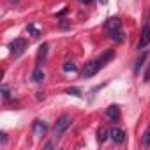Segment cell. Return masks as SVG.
Masks as SVG:
<instances>
[{
	"label": "cell",
	"mask_w": 150,
	"mask_h": 150,
	"mask_svg": "<svg viewBox=\"0 0 150 150\" xmlns=\"http://www.w3.org/2000/svg\"><path fill=\"white\" fill-rule=\"evenodd\" d=\"M113 57H115V51H113V50H106L99 58L90 60L88 64H85V67H83V71H81L83 78H92V76H96V74L104 67V64H108Z\"/></svg>",
	"instance_id": "6da1fadb"
},
{
	"label": "cell",
	"mask_w": 150,
	"mask_h": 150,
	"mask_svg": "<svg viewBox=\"0 0 150 150\" xmlns=\"http://www.w3.org/2000/svg\"><path fill=\"white\" fill-rule=\"evenodd\" d=\"M104 32L106 35L115 41V42H124V30H122V23L118 18H110L104 23Z\"/></svg>",
	"instance_id": "7a4b0ae2"
},
{
	"label": "cell",
	"mask_w": 150,
	"mask_h": 150,
	"mask_svg": "<svg viewBox=\"0 0 150 150\" xmlns=\"http://www.w3.org/2000/svg\"><path fill=\"white\" fill-rule=\"evenodd\" d=\"M72 124V118L69 117V115H62L57 122H55V125H53V136L55 138H58V136H62L65 131H67V127Z\"/></svg>",
	"instance_id": "3957f363"
},
{
	"label": "cell",
	"mask_w": 150,
	"mask_h": 150,
	"mask_svg": "<svg viewBox=\"0 0 150 150\" xmlns=\"http://www.w3.org/2000/svg\"><path fill=\"white\" fill-rule=\"evenodd\" d=\"M27 46H28V41H27V39H23V37H18V39L11 41V44H9V50H11V57L18 58L20 55H23V51L27 50Z\"/></svg>",
	"instance_id": "277c9868"
},
{
	"label": "cell",
	"mask_w": 150,
	"mask_h": 150,
	"mask_svg": "<svg viewBox=\"0 0 150 150\" xmlns=\"http://www.w3.org/2000/svg\"><path fill=\"white\" fill-rule=\"evenodd\" d=\"M150 44V23H146L143 27V32H141V37H139V42H138V50H143Z\"/></svg>",
	"instance_id": "5b68a950"
},
{
	"label": "cell",
	"mask_w": 150,
	"mask_h": 150,
	"mask_svg": "<svg viewBox=\"0 0 150 150\" xmlns=\"http://www.w3.org/2000/svg\"><path fill=\"white\" fill-rule=\"evenodd\" d=\"M110 138L113 139V143L122 145L125 141V132L122 129H118V127H113V129H110Z\"/></svg>",
	"instance_id": "8992f818"
},
{
	"label": "cell",
	"mask_w": 150,
	"mask_h": 150,
	"mask_svg": "<svg viewBox=\"0 0 150 150\" xmlns=\"http://www.w3.org/2000/svg\"><path fill=\"white\" fill-rule=\"evenodd\" d=\"M106 118H108L110 122H118V120H120V108H118L117 104L108 106V110H106Z\"/></svg>",
	"instance_id": "52a82bcc"
},
{
	"label": "cell",
	"mask_w": 150,
	"mask_h": 150,
	"mask_svg": "<svg viewBox=\"0 0 150 150\" xmlns=\"http://www.w3.org/2000/svg\"><path fill=\"white\" fill-rule=\"evenodd\" d=\"M32 129H34V134H35L37 138H41V136H44V132H46V124L41 122V120H35Z\"/></svg>",
	"instance_id": "ba28073f"
},
{
	"label": "cell",
	"mask_w": 150,
	"mask_h": 150,
	"mask_svg": "<svg viewBox=\"0 0 150 150\" xmlns=\"http://www.w3.org/2000/svg\"><path fill=\"white\" fill-rule=\"evenodd\" d=\"M46 55H48V44H46V42H42V44L39 46V53H37V60H35V62H37V67H39V65H41V62L46 58Z\"/></svg>",
	"instance_id": "9c48e42d"
},
{
	"label": "cell",
	"mask_w": 150,
	"mask_h": 150,
	"mask_svg": "<svg viewBox=\"0 0 150 150\" xmlns=\"http://www.w3.org/2000/svg\"><path fill=\"white\" fill-rule=\"evenodd\" d=\"M108 138H110V129L99 127V129H97V141H99V143H104Z\"/></svg>",
	"instance_id": "30bf717a"
},
{
	"label": "cell",
	"mask_w": 150,
	"mask_h": 150,
	"mask_svg": "<svg viewBox=\"0 0 150 150\" xmlns=\"http://www.w3.org/2000/svg\"><path fill=\"white\" fill-rule=\"evenodd\" d=\"M42 80H44V72H42V69H41V67H35L34 72H32V81L41 83Z\"/></svg>",
	"instance_id": "8fae6325"
},
{
	"label": "cell",
	"mask_w": 150,
	"mask_h": 150,
	"mask_svg": "<svg viewBox=\"0 0 150 150\" xmlns=\"http://www.w3.org/2000/svg\"><path fill=\"white\" fill-rule=\"evenodd\" d=\"M67 94L69 96H74V97H81V90L78 87H72V88H67Z\"/></svg>",
	"instance_id": "7c38bea8"
},
{
	"label": "cell",
	"mask_w": 150,
	"mask_h": 150,
	"mask_svg": "<svg viewBox=\"0 0 150 150\" xmlns=\"http://www.w3.org/2000/svg\"><path fill=\"white\" fill-rule=\"evenodd\" d=\"M76 69H78V67L74 65V62H67V64L64 65V72H69V71H71V72H74Z\"/></svg>",
	"instance_id": "4fadbf2b"
},
{
	"label": "cell",
	"mask_w": 150,
	"mask_h": 150,
	"mask_svg": "<svg viewBox=\"0 0 150 150\" xmlns=\"http://www.w3.org/2000/svg\"><path fill=\"white\" fill-rule=\"evenodd\" d=\"M143 145H145V146L150 145V127H148V129L145 131V134H143Z\"/></svg>",
	"instance_id": "5bb4252c"
},
{
	"label": "cell",
	"mask_w": 150,
	"mask_h": 150,
	"mask_svg": "<svg viewBox=\"0 0 150 150\" xmlns=\"http://www.w3.org/2000/svg\"><path fill=\"white\" fill-rule=\"evenodd\" d=\"M0 90H2V97H4V99H9V97H11V92H9V88H7L6 85H2V88H0Z\"/></svg>",
	"instance_id": "9a60e30c"
},
{
	"label": "cell",
	"mask_w": 150,
	"mask_h": 150,
	"mask_svg": "<svg viewBox=\"0 0 150 150\" xmlns=\"http://www.w3.org/2000/svg\"><path fill=\"white\" fill-rule=\"evenodd\" d=\"M27 30H28V32H30V34H32L34 37H37V35H39V32L35 30V27H34L32 23H28V25H27Z\"/></svg>",
	"instance_id": "2e32d148"
},
{
	"label": "cell",
	"mask_w": 150,
	"mask_h": 150,
	"mask_svg": "<svg viewBox=\"0 0 150 150\" xmlns=\"http://www.w3.org/2000/svg\"><path fill=\"white\" fill-rule=\"evenodd\" d=\"M145 58H146V51H143V53H141V58H139V60H138V65H136V72H138V71H139V65H141V64H143V60H145Z\"/></svg>",
	"instance_id": "e0dca14e"
},
{
	"label": "cell",
	"mask_w": 150,
	"mask_h": 150,
	"mask_svg": "<svg viewBox=\"0 0 150 150\" xmlns=\"http://www.w3.org/2000/svg\"><path fill=\"white\" fill-rule=\"evenodd\" d=\"M0 141H2V145L7 143V134H6V132H0Z\"/></svg>",
	"instance_id": "ac0fdd59"
},
{
	"label": "cell",
	"mask_w": 150,
	"mask_h": 150,
	"mask_svg": "<svg viewBox=\"0 0 150 150\" xmlns=\"http://www.w3.org/2000/svg\"><path fill=\"white\" fill-rule=\"evenodd\" d=\"M145 81L150 83V65H148V69H146V72H145Z\"/></svg>",
	"instance_id": "d6986e66"
},
{
	"label": "cell",
	"mask_w": 150,
	"mask_h": 150,
	"mask_svg": "<svg viewBox=\"0 0 150 150\" xmlns=\"http://www.w3.org/2000/svg\"><path fill=\"white\" fill-rule=\"evenodd\" d=\"M78 2H81V4H90V2H94V0H78Z\"/></svg>",
	"instance_id": "ffe728a7"
},
{
	"label": "cell",
	"mask_w": 150,
	"mask_h": 150,
	"mask_svg": "<svg viewBox=\"0 0 150 150\" xmlns=\"http://www.w3.org/2000/svg\"><path fill=\"white\" fill-rule=\"evenodd\" d=\"M65 13H67V9H62V11H60V13H58V14H57V16H64V14H65Z\"/></svg>",
	"instance_id": "44dd1931"
}]
</instances>
